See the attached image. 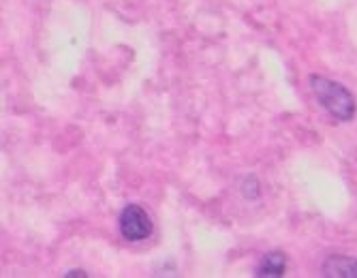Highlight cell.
<instances>
[{"mask_svg": "<svg viewBox=\"0 0 357 278\" xmlns=\"http://www.w3.org/2000/svg\"><path fill=\"white\" fill-rule=\"evenodd\" d=\"M118 227H120L122 238L128 240V242H142V240L152 235V219H150V214L142 206H137V203L126 206L120 212Z\"/></svg>", "mask_w": 357, "mask_h": 278, "instance_id": "cell-2", "label": "cell"}, {"mask_svg": "<svg viewBox=\"0 0 357 278\" xmlns=\"http://www.w3.org/2000/svg\"><path fill=\"white\" fill-rule=\"evenodd\" d=\"M323 276H336V278H357V259L347 255H332L321 268Z\"/></svg>", "mask_w": 357, "mask_h": 278, "instance_id": "cell-3", "label": "cell"}, {"mask_svg": "<svg viewBox=\"0 0 357 278\" xmlns=\"http://www.w3.org/2000/svg\"><path fill=\"white\" fill-rule=\"evenodd\" d=\"M242 193L248 197V199H255V197H259V182L250 176L248 180H244V184H242Z\"/></svg>", "mask_w": 357, "mask_h": 278, "instance_id": "cell-5", "label": "cell"}, {"mask_svg": "<svg viewBox=\"0 0 357 278\" xmlns=\"http://www.w3.org/2000/svg\"><path fill=\"white\" fill-rule=\"evenodd\" d=\"M67 276H88V274H86V272H82V270H71Z\"/></svg>", "mask_w": 357, "mask_h": 278, "instance_id": "cell-6", "label": "cell"}, {"mask_svg": "<svg viewBox=\"0 0 357 278\" xmlns=\"http://www.w3.org/2000/svg\"><path fill=\"white\" fill-rule=\"evenodd\" d=\"M308 82H310L312 95L317 97L319 105L326 109L332 118H336L340 122H351L355 118V114H357L355 97L342 84L328 79L323 75H310Z\"/></svg>", "mask_w": 357, "mask_h": 278, "instance_id": "cell-1", "label": "cell"}, {"mask_svg": "<svg viewBox=\"0 0 357 278\" xmlns=\"http://www.w3.org/2000/svg\"><path fill=\"white\" fill-rule=\"evenodd\" d=\"M287 272V257L282 253H270L257 265V276L266 278H280Z\"/></svg>", "mask_w": 357, "mask_h": 278, "instance_id": "cell-4", "label": "cell"}]
</instances>
